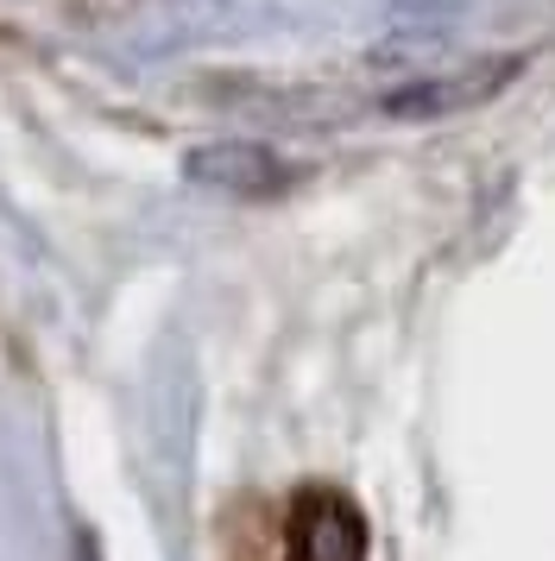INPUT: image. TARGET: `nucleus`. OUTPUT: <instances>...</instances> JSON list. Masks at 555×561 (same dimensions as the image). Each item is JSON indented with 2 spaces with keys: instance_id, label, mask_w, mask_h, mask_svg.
<instances>
[{
  "instance_id": "obj_1",
  "label": "nucleus",
  "mask_w": 555,
  "mask_h": 561,
  "mask_svg": "<svg viewBox=\"0 0 555 561\" xmlns=\"http://www.w3.org/2000/svg\"><path fill=\"white\" fill-rule=\"evenodd\" d=\"M291 561H366L360 511L341 492H309L291 511Z\"/></svg>"
},
{
  "instance_id": "obj_2",
  "label": "nucleus",
  "mask_w": 555,
  "mask_h": 561,
  "mask_svg": "<svg viewBox=\"0 0 555 561\" xmlns=\"http://www.w3.org/2000/svg\"><path fill=\"white\" fill-rule=\"evenodd\" d=\"M190 178L234 190V196H278L291 183V171L259 146H208V152H190Z\"/></svg>"
}]
</instances>
